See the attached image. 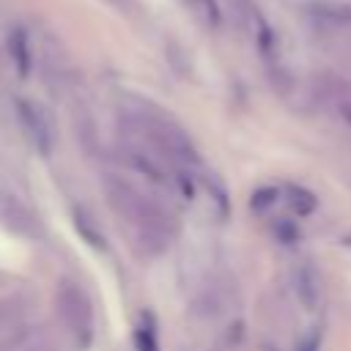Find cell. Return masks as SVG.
<instances>
[{
	"mask_svg": "<svg viewBox=\"0 0 351 351\" xmlns=\"http://www.w3.org/2000/svg\"><path fill=\"white\" fill-rule=\"evenodd\" d=\"M104 195H107V203L121 214V219L134 228L137 244H143L148 252H162L170 244L173 219L156 197L145 195L143 189L123 181L121 176L104 178Z\"/></svg>",
	"mask_w": 351,
	"mask_h": 351,
	"instance_id": "1",
	"label": "cell"
},
{
	"mask_svg": "<svg viewBox=\"0 0 351 351\" xmlns=\"http://www.w3.org/2000/svg\"><path fill=\"white\" fill-rule=\"evenodd\" d=\"M123 126L132 134V143L151 148L154 154H159L162 159H167L178 170H189V167L200 165L197 148L192 145L189 134L173 118H167L162 110H156V107L134 110L132 107Z\"/></svg>",
	"mask_w": 351,
	"mask_h": 351,
	"instance_id": "2",
	"label": "cell"
},
{
	"mask_svg": "<svg viewBox=\"0 0 351 351\" xmlns=\"http://www.w3.org/2000/svg\"><path fill=\"white\" fill-rule=\"evenodd\" d=\"M55 307H58L60 324L74 337V343L80 348L90 346V340H93V307H90L88 293L77 282L63 280L55 291Z\"/></svg>",
	"mask_w": 351,
	"mask_h": 351,
	"instance_id": "3",
	"label": "cell"
},
{
	"mask_svg": "<svg viewBox=\"0 0 351 351\" xmlns=\"http://www.w3.org/2000/svg\"><path fill=\"white\" fill-rule=\"evenodd\" d=\"M121 159L140 176H145L154 186L165 189V192H186V181H184V173L170 165L167 159H162L159 154H154L151 148L145 145H137V143H126L121 148Z\"/></svg>",
	"mask_w": 351,
	"mask_h": 351,
	"instance_id": "4",
	"label": "cell"
},
{
	"mask_svg": "<svg viewBox=\"0 0 351 351\" xmlns=\"http://www.w3.org/2000/svg\"><path fill=\"white\" fill-rule=\"evenodd\" d=\"M16 115H19V123L22 129L27 132L30 143L41 151V154H49L55 148V137H58V129H55V121L52 115L47 112V107L30 101V99H19L16 101Z\"/></svg>",
	"mask_w": 351,
	"mask_h": 351,
	"instance_id": "5",
	"label": "cell"
},
{
	"mask_svg": "<svg viewBox=\"0 0 351 351\" xmlns=\"http://www.w3.org/2000/svg\"><path fill=\"white\" fill-rule=\"evenodd\" d=\"M0 225L8 228L11 233L19 236H38V219L33 217V211L0 181Z\"/></svg>",
	"mask_w": 351,
	"mask_h": 351,
	"instance_id": "6",
	"label": "cell"
},
{
	"mask_svg": "<svg viewBox=\"0 0 351 351\" xmlns=\"http://www.w3.org/2000/svg\"><path fill=\"white\" fill-rule=\"evenodd\" d=\"M313 25L318 33L329 38H351V8L340 3H315L313 11Z\"/></svg>",
	"mask_w": 351,
	"mask_h": 351,
	"instance_id": "7",
	"label": "cell"
},
{
	"mask_svg": "<svg viewBox=\"0 0 351 351\" xmlns=\"http://www.w3.org/2000/svg\"><path fill=\"white\" fill-rule=\"evenodd\" d=\"M27 315H30V299L16 293L0 302V348H5L11 340H16L27 329Z\"/></svg>",
	"mask_w": 351,
	"mask_h": 351,
	"instance_id": "8",
	"label": "cell"
},
{
	"mask_svg": "<svg viewBox=\"0 0 351 351\" xmlns=\"http://www.w3.org/2000/svg\"><path fill=\"white\" fill-rule=\"evenodd\" d=\"M293 282H296V296H299V302H302L307 310H313V307L318 304V299H321V280H318V271H315L310 263H302V266L296 269V274H293Z\"/></svg>",
	"mask_w": 351,
	"mask_h": 351,
	"instance_id": "9",
	"label": "cell"
},
{
	"mask_svg": "<svg viewBox=\"0 0 351 351\" xmlns=\"http://www.w3.org/2000/svg\"><path fill=\"white\" fill-rule=\"evenodd\" d=\"M8 49H11V58L19 69V74H27L30 71V49H27V36L25 30H14L11 38H8Z\"/></svg>",
	"mask_w": 351,
	"mask_h": 351,
	"instance_id": "10",
	"label": "cell"
},
{
	"mask_svg": "<svg viewBox=\"0 0 351 351\" xmlns=\"http://www.w3.org/2000/svg\"><path fill=\"white\" fill-rule=\"evenodd\" d=\"M288 203L299 217H307L315 211V195L302 186H288Z\"/></svg>",
	"mask_w": 351,
	"mask_h": 351,
	"instance_id": "11",
	"label": "cell"
},
{
	"mask_svg": "<svg viewBox=\"0 0 351 351\" xmlns=\"http://www.w3.org/2000/svg\"><path fill=\"white\" fill-rule=\"evenodd\" d=\"M154 329H156L154 321H151L148 315H143L140 324H137V332H134L137 351H159V346H156V332H154Z\"/></svg>",
	"mask_w": 351,
	"mask_h": 351,
	"instance_id": "12",
	"label": "cell"
},
{
	"mask_svg": "<svg viewBox=\"0 0 351 351\" xmlns=\"http://www.w3.org/2000/svg\"><path fill=\"white\" fill-rule=\"evenodd\" d=\"M332 99H335V107H337L340 118L346 121V126H351V90L340 85V88L332 90Z\"/></svg>",
	"mask_w": 351,
	"mask_h": 351,
	"instance_id": "13",
	"label": "cell"
},
{
	"mask_svg": "<svg viewBox=\"0 0 351 351\" xmlns=\"http://www.w3.org/2000/svg\"><path fill=\"white\" fill-rule=\"evenodd\" d=\"M274 203H277V189H271V186L258 189V192L252 195V208H255V211H266V208L274 206Z\"/></svg>",
	"mask_w": 351,
	"mask_h": 351,
	"instance_id": "14",
	"label": "cell"
},
{
	"mask_svg": "<svg viewBox=\"0 0 351 351\" xmlns=\"http://www.w3.org/2000/svg\"><path fill=\"white\" fill-rule=\"evenodd\" d=\"M195 8H197V14H200L208 25H217V22H219V11H217V3H214V0H195Z\"/></svg>",
	"mask_w": 351,
	"mask_h": 351,
	"instance_id": "15",
	"label": "cell"
},
{
	"mask_svg": "<svg viewBox=\"0 0 351 351\" xmlns=\"http://www.w3.org/2000/svg\"><path fill=\"white\" fill-rule=\"evenodd\" d=\"M302 351H315V343H313V340H307V343L302 346Z\"/></svg>",
	"mask_w": 351,
	"mask_h": 351,
	"instance_id": "16",
	"label": "cell"
}]
</instances>
